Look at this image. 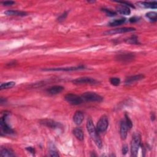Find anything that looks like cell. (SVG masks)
<instances>
[{
	"label": "cell",
	"mask_w": 157,
	"mask_h": 157,
	"mask_svg": "<svg viewBox=\"0 0 157 157\" xmlns=\"http://www.w3.org/2000/svg\"><path fill=\"white\" fill-rule=\"evenodd\" d=\"M87 131L91 137V139L94 140V142L95 143L96 145L100 148L101 149L103 147V143L102 141L98 136V131L97 128L95 127L93 123V121L91 119H88L87 122Z\"/></svg>",
	"instance_id": "cell-1"
},
{
	"label": "cell",
	"mask_w": 157,
	"mask_h": 157,
	"mask_svg": "<svg viewBox=\"0 0 157 157\" xmlns=\"http://www.w3.org/2000/svg\"><path fill=\"white\" fill-rule=\"evenodd\" d=\"M141 143V136L139 133L134 134L131 143V155L136 156L138 153Z\"/></svg>",
	"instance_id": "cell-2"
},
{
	"label": "cell",
	"mask_w": 157,
	"mask_h": 157,
	"mask_svg": "<svg viewBox=\"0 0 157 157\" xmlns=\"http://www.w3.org/2000/svg\"><path fill=\"white\" fill-rule=\"evenodd\" d=\"M81 97L82 98L83 100L92 102H101L103 100L102 97L94 92L84 93Z\"/></svg>",
	"instance_id": "cell-3"
},
{
	"label": "cell",
	"mask_w": 157,
	"mask_h": 157,
	"mask_svg": "<svg viewBox=\"0 0 157 157\" xmlns=\"http://www.w3.org/2000/svg\"><path fill=\"white\" fill-rule=\"evenodd\" d=\"M65 100L71 104L72 105H78L82 103L83 99L82 97L78 96L75 94L68 93L65 97Z\"/></svg>",
	"instance_id": "cell-4"
},
{
	"label": "cell",
	"mask_w": 157,
	"mask_h": 157,
	"mask_svg": "<svg viewBox=\"0 0 157 157\" xmlns=\"http://www.w3.org/2000/svg\"><path fill=\"white\" fill-rule=\"evenodd\" d=\"M8 114H5V115L1 118L0 120V127H1L2 133L5 134H12L14 133L13 130L9 126L6 122Z\"/></svg>",
	"instance_id": "cell-5"
},
{
	"label": "cell",
	"mask_w": 157,
	"mask_h": 157,
	"mask_svg": "<svg viewBox=\"0 0 157 157\" xmlns=\"http://www.w3.org/2000/svg\"><path fill=\"white\" fill-rule=\"evenodd\" d=\"M108 125H109V121L106 115L102 116L100 119L97 123V130L98 132L103 133L106 131L108 128Z\"/></svg>",
	"instance_id": "cell-6"
},
{
	"label": "cell",
	"mask_w": 157,
	"mask_h": 157,
	"mask_svg": "<svg viewBox=\"0 0 157 157\" xmlns=\"http://www.w3.org/2000/svg\"><path fill=\"white\" fill-rule=\"evenodd\" d=\"M135 31L134 28L132 27H123V28H117L114 29H111L110 31H106L104 34L106 35H115V34H121V33H128V32H131V31Z\"/></svg>",
	"instance_id": "cell-7"
},
{
	"label": "cell",
	"mask_w": 157,
	"mask_h": 157,
	"mask_svg": "<svg viewBox=\"0 0 157 157\" xmlns=\"http://www.w3.org/2000/svg\"><path fill=\"white\" fill-rule=\"evenodd\" d=\"M75 84H94L97 83V81L95 78H93L91 77H79L75 78L72 81Z\"/></svg>",
	"instance_id": "cell-8"
},
{
	"label": "cell",
	"mask_w": 157,
	"mask_h": 157,
	"mask_svg": "<svg viewBox=\"0 0 157 157\" xmlns=\"http://www.w3.org/2000/svg\"><path fill=\"white\" fill-rule=\"evenodd\" d=\"M41 123L45 125V126L51 128L56 129V128H60L62 127V125L55 121H54L52 120H49V119H45L41 121Z\"/></svg>",
	"instance_id": "cell-9"
},
{
	"label": "cell",
	"mask_w": 157,
	"mask_h": 157,
	"mask_svg": "<svg viewBox=\"0 0 157 157\" xmlns=\"http://www.w3.org/2000/svg\"><path fill=\"white\" fill-rule=\"evenodd\" d=\"M85 68L84 66H78L75 67H68V68H48L45 69L44 71H71L81 70Z\"/></svg>",
	"instance_id": "cell-10"
},
{
	"label": "cell",
	"mask_w": 157,
	"mask_h": 157,
	"mask_svg": "<svg viewBox=\"0 0 157 157\" xmlns=\"http://www.w3.org/2000/svg\"><path fill=\"white\" fill-rule=\"evenodd\" d=\"M129 128L128 127V125L126 123V122L124 120L121 122L120 123V136L122 137V139L125 140V139L127 138V134H128V132L129 130Z\"/></svg>",
	"instance_id": "cell-11"
},
{
	"label": "cell",
	"mask_w": 157,
	"mask_h": 157,
	"mask_svg": "<svg viewBox=\"0 0 157 157\" xmlns=\"http://www.w3.org/2000/svg\"><path fill=\"white\" fill-rule=\"evenodd\" d=\"M136 5L142 8H151L156 9L157 8L156 2H139L136 3Z\"/></svg>",
	"instance_id": "cell-12"
},
{
	"label": "cell",
	"mask_w": 157,
	"mask_h": 157,
	"mask_svg": "<svg viewBox=\"0 0 157 157\" xmlns=\"http://www.w3.org/2000/svg\"><path fill=\"white\" fill-rule=\"evenodd\" d=\"M84 115L82 112L78 111H76L73 116V121L77 125H80L84 120Z\"/></svg>",
	"instance_id": "cell-13"
},
{
	"label": "cell",
	"mask_w": 157,
	"mask_h": 157,
	"mask_svg": "<svg viewBox=\"0 0 157 157\" xmlns=\"http://www.w3.org/2000/svg\"><path fill=\"white\" fill-rule=\"evenodd\" d=\"M63 90H64L63 87L60 85H54L48 88L47 90V91H48V93L50 94V95H57V94L61 93Z\"/></svg>",
	"instance_id": "cell-14"
},
{
	"label": "cell",
	"mask_w": 157,
	"mask_h": 157,
	"mask_svg": "<svg viewBox=\"0 0 157 157\" xmlns=\"http://www.w3.org/2000/svg\"><path fill=\"white\" fill-rule=\"evenodd\" d=\"M134 55L132 54H122L117 55V59L121 61H130L133 60Z\"/></svg>",
	"instance_id": "cell-15"
},
{
	"label": "cell",
	"mask_w": 157,
	"mask_h": 157,
	"mask_svg": "<svg viewBox=\"0 0 157 157\" xmlns=\"http://www.w3.org/2000/svg\"><path fill=\"white\" fill-rule=\"evenodd\" d=\"M116 10L118 12V13L125 15H128L131 14V10L129 8V7L125 5L117 6L116 7Z\"/></svg>",
	"instance_id": "cell-16"
},
{
	"label": "cell",
	"mask_w": 157,
	"mask_h": 157,
	"mask_svg": "<svg viewBox=\"0 0 157 157\" xmlns=\"http://www.w3.org/2000/svg\"><path fill=\"white\" fill-rule=\"evenodd\" d=\"M144 78V75L143 74H138V75H133V76H131L129 77L128 78H126V80H125V84H132L134 82L140 81L141 79H143Z\"/></svg>",
	"instance_id": "cell-17"
},
{
	"label": "cell",
	"mask_w": 157,
	"mask_h": 157,
	"mask_svg": "<svg viewBox=\"0 0 157 157\" xmlns=\"http://www.w3.org/2000/svg\"><path fill=\"white\" fill-rule=\"evenodd\" d=\"M73 134L75 137L79 140H83L84 139V134L82 129L80 128H75L73 130Z\"/></svg>",
	"instance_id": "cell-18"
},
{
	"label": "cell",
	"mask_w": 157,
	"mask_h": 157,
	"mask_svg": "<svg viewBox=\"0 0 157 157\" xmlns=\"http://www.w3.org/2000/svg\"><path fill=\"white\" fill-rule=\"evenodd\" d=\"M5 14L7 15H17V16H25L26 15V13L23 11L9 10L5 12Z\"/></svg>",
	"instance_id": "cell-19"
},
{
	"label": "cell",
	"mask_w": 157,
	"mask_h": 157,
	"mask_svg": "<svg viewBox=\"0 0 157 157\" xmlns=\"http://www.w3.org/2000/svg\"><path fill=\"white\" fill-rule=\"evenodd\" d=\"M126 21V19L125 18H121V19H114L112 21H111L109 22V25L111 26H119L120 25H122L123 23H124Z\"/></svg>",
	"instance_id": "cell-20"
},
{
	"label": "cell",
	"mask_w": 157,
	"mask_h": 157,
	"mask_svg": "<svg viewBox=\"0 0 157 157\" xmlns=\"http://www.w3.org/2000/svg\"><path fill=\"white\" fill-rule=\"evenodd\" d=\"M0 155L3 157H11L15 156V155L13 153L12 151H11L10 150L6 148H3L2 149L1 154H0Z\"/></svg>",
	"instance_id": "cell-21"
},
{
	"label": "cell",
	"mask_w": 157,
	"mask_h": 157,
	"mask_svg": "<svg viewBox=\"0 0 157 157\" xmlns=\"http://www.w3.org/2000/svg\"><path fill=\"white\" fill-rule=\"evenodd\" d=\"M15 85V82H6V83H3L1 84L0 86V89L1 90H4V89H8L12 88L14 87Z\"/></svg>",
	"instance_id": "cell-22"
},
{
	"label": "cell",
	"mask_w": 157,
	"mask_h": 157,
	"mask_svg": "<svg viewBox=\"0 0 157 157\" xmlns=\"http://www.w3.org/2000/svg\"><path fill=\"white\" fill-rule=\"evenodd\" d=\"M146 17L152 22H156L157 18V14L155 12H149L146 14Z\"/></svg>",
	"instance_id": "cell-23"
},
{
	"label": "cell",
	"mask_w": 157,
	"mask_h": 157,
	"mask_svg": "<svg viewBox=\"0 0 157 157\" xmlns=\"http://www.w3.org/2000/svg\"><path fill=\"white\" fill-rule=\"evenodd\" d=\"M126 42L131 44H137L139 43L137 38L136 36H133L131 38H128L127 40H126Z\"/></svg>",
	"instance_id": "cell-24"
},
{
	"label": "cell",
	"mask_w": 157,
	"mask_h": 157,
	"mask_svg": "<svg viewBox=\"0 0 157 157\" xmlns=\"http://www.w3.org/2000/svg\"><path fill=\"white\" fill-rule=\"evenodd\" d=\"M110 82L114 86H118L120 83V80L118 77H112L110 78Z\"/></svg>",
	"instance_id": "cell-25"
},
{
	"label": "cell",
	"mask_w": 157,
	"mask_h": 157,
	"mask_svg": "<svg viewBox=\"0 0 157 157\" xmlns=\"http://www.w3.org/2000/svg\"><path fill=\"white\" fill-rule=\"evenodd\" d=\"M102 10L106 14V15H107V16H109V17H114V16H115V15H117L115 12L110 10V9H103Z\"/></svg>",
	"instance_id": "cell-26"
},
{
	"label": "cell",
	"mask_w": 157,
	"mask_h": 157,
	"mask_svg": "<svg viewBox=\"0 0 157 157\" xmlns=\"http://www.w3.org/2000/svg\"><path fill=\"white\" fill-rule=\"evenodd\" d=\"M125 121L126 122V123H127V125H128V127L129 129H131V128H132V127H133V123H132L131 119H130V117H128V115H127V114H125Z\"/></svg>",
	"instance_id": "cell-27"
},
{
	"label": "cell",
	"mask_w": 157,
	"mask_h": 157,
	"mask_svg": "<svg viewBox=\"0 0 157 157\" xmlns=\"http://www.w3.org/2000/svg\"><path fill=\"white\" fill-rule=\"evenodd\" d=\"M67 14H68V13H67L66 12H64L63 14H61V15H60V16L58 17V21H63V20H64L66 19V17H67Z\"/></svg>",
	"instance_id": "cell-28"
},
{
	"label": "cell",
	"mask_w": 157,
	"mask_h": 157,
	"mask_svg": "<svg viewBox=\"0 0 157 157\" xmlns=\"http://www.w3.org/2000/svg\"><path fill=\"white\" fill-rule=\"evenodd\" d=\"M128 151V146L126 145V144L123 145V147H122V154L123 155L127 154Z\"/></svg>",
	"instance_id": "cell-29"
},
{
	"label": "cell",
	"mask_w": 157,
	"mask_h": 157,
	"mask_svg": "<svg viewBox=\"0 0 157 157\" xmlns=\"http://www.w3.org/2000/svg\"><path fill=\"white\" fill-rule=\"evenodd\" d=\"M49 153L51 156H59V154L54 150H51Z\"/></svg>",
	"instance_id": "cell-30"
},
{
	"label": "cell",
	"mask_w": 157,
	"mask_h": 157,
	"mask_svg": "<svg viewBox=\"0 0 157 157\" xmlns=\"http://www.w3.org/2000/svg\"><path fill=\"white\" fill-rule=\"evenodd\" d=\"M2 3L5 6H11V5H14L15 3L14 2H12V1H6V2H2Z\"/></svg>",
	"instance_id": "cell-31"
},
{
	"label": "cell",
	"mask_w": 157,
	"mask_h": 157,
	"mask_svg": "<svg viewBox=\"0 0 157 157\" xmlns=\"http://www.w3.org/2000/svg\"><path fill=\"white\" fill-rule=\"evenodd\" d=\"M138 20H139V17H133L130 19V22L131 23H134V22H137Z\"/></svg>",
	"instance_id": "cell-32"
},
{
	"label": "cell",
	"mask_w": 157,
	"mask_h": 157,
	"mask_svg": "<svg viewBox=\"0 0 157 157\" xmlns=\"http://www.w3.org/2000/svg\"><path fill=\"white\" fill-rule=\"evenodd\" d=\"M28 152H29L30 153H35V149L32 147H27L26 149Z\"/></svg>",
	"instance_id": "cell-33"
}]
</instances>
